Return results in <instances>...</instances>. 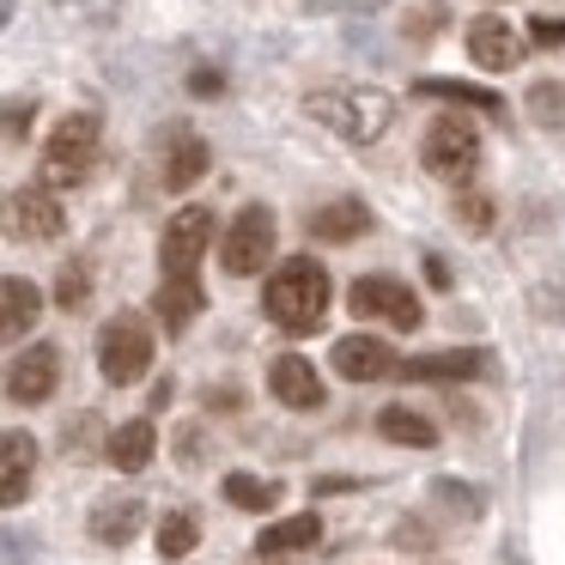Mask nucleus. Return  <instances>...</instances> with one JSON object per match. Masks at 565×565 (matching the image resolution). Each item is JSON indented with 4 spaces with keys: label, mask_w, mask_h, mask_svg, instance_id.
I'll return each instance as SVG.
<instances>
[{
    "label": "nucleus",
    "mask_w": 565,
    "mask_h": 565,
    "mask_svg": "<svg viewBox=\"0 0 565 565\" xmlns=\"http://www.w3.org/2000/svg\"><path fill=\"white\" fill-rule=\"evenodd\" d=\"M268 390L280 407H292V414H310V407H322V377L317 365H310L305 353H280L268 365Z\"/></svg>",
    "instance_id": "13"
},
{
    "label": "nucleus",
    "mask_w": 565,
    "mask_h": 565,
    "mask_svg": "<svg viewBox=\"0 0 565 565\" xmlns=\"http://www.w3.org/2000/svg\"><path fill=\"white\" fill-rule=\"evenodd\" d=\"M529 43H541V50H565V19H529Z\"/></svg>",
    "instance_id": "29"
},
{
    "label": "nucleus",
    "mask_w": 565,
    "mask_h": 565,
    "mask_svg": "<svg viewBox=\"0 0 565 565\" xmlns=\"http://www.w3.org/2000/svg\"><path fill=\"white\" fill-rule=\"evenodd\" d=\"M55 383H62V353H55L50 341H38L31 353H19V359H13V371H7V395H13L19 407L50 402Z\"/></svg>",
    "instance_id": "12"
},
{
    "label": "nucleus",
    "mask_w": 565,
    "mask_h": 565,
    "mask_svg": "<svg viewBox=\"0 0 565 565\" xmlns=\"http://www.w3.org/2000/svg\"><path fill=\"white\" fill-rule=\"evenodd\" d=\"M38 475V438L31 431H0V504H25Z\"/></svg>",
    "instance_id": "15"
},
{
    "label": "nucleus",
    "mask_w": 565,
    "mask_h": 565,
    "mask_svg": "<svg viewBox=\"0 0 565 565\" xmlns=\"http://www.w3.org/2000/svg\"><path fill=\"white\" fill-rule=\"evenodd\" d=\"M86 298H92V268H86V262H67L62 280H55V305H62V310H86Z\"/></svg>",
    "instance_id": "28"
},
{
    "label": "nucleus",
    "mask_w": 565,
    "mask_h": 565,
    "mask_svg": "<svg viewBox=\"0 0 565 565\" xmlns=\"http://www.w3.org/2000/svg\"><path fill=\"white\" fill-rule=\"evenodd\" d=\"M195 92H201V98H220V74H207V67H201V74H195Z\"/></svg>",
    "instance_id": "31"
},
{
    "label": "nucleus",
    "mask_w": 565,
    "mask_h": 565,
    "mask_svg": "<svg viewBox=\"0 0 565 565\" xmlns=\"http://www.w3.org/2000/svg\"><path fill=\"white\" fill-rule=\"evenodd\" d=\"M195 541H201V523L189 511H171L159 523V559H189V553H195Z\"/></svg>",
    "instance_id": "25"
},
{
    "label": "nucleus",
    "mask_w": 565,
    "mask_h": 565,
    "mask_svg": "<svg viewBox=\"0 0 565 565\" xmlns=\"http://www.w3.org/2000/svg\"><path fill=\"white\" fill-rule=\"evenodd\" d=\"M347 305L365 322H390V329H402V334L419 329V292L407 280H395V274H365V280H353Z\"/></svg>",
    "instance_id": "6"
},
{
    "label": "nucleus",
    "mask_w": 565,
    "mask_h": 565,
    "mask_svg": "<svg viewBox=\"0 0 565 565\" xmlns=\"http://www.w3.org/2000/svg\"><path fill=\"white\" fill-rule=\"evenodd\" d=\"M310 116H317L322 128H334L341 140H353V147H371V140H383L395 128V98L377 86H334V92H317V98L305 104Z\"/></svg>",
    "instance_id": "2"
},
{
    "label": "nucleus",
    "mask_w": 565,
    "mask_h": 565,
    "mask_svg": "<svg viewBox=\"0 0 565 565\" xmlns=\"http://www.w3.org/2000/svg\"><path fill=\"white\" fill-rule=\"evenodd\" d=\"M98 371L116 390H128V383H140L152 371V322L140 310H116L98 329Z\"/></svg>",
    "instance_id": "4"
},
{
    "label": "nucleus",
    "mask_w": 565,
    "mask_h": 565,
    "mask_svg": "<svg viewBox=\"0 0 565 565\" xmlns=\"http://www.w3.org/2000/svg\"><path fill=\"white\" fill-rule=\"evenodd\" d=\"M529 116H535L541 128H559L565 122V86H559V79H535V86H529Z\"/></svg>",
    "instance_id": "26"
},
{
    "label": "nucleus",
    "mask_w": 565,
    "mask_h": 565,
    "mask_svg": "<svg viewBox=\"0 0 565 565\" xmlns=\"http://www.w3.org/2000/svg\"><path fill=\"white\" fill-rule=\"evenodd\" d=\"M140 523H147V504L140 499H104L98 511H92V535H98L104 547H128V541L140 535Z\"/></svg>",
    "instance_id": "21"
},
{
    "label": "nucleus",
    "mask_w": 565,
    "mask_h": 565,
    "mask_svg": "<svg viewBox=\"0 0 565 565\" xmlns=\"http://www.w3.org/2000/svg\"><path fill=\"white\" fill-rule=\"evenodd\" d=\"M207 244H213V213L207 207H183L159 237V268L164 274H195L201 256H207Z\"/></svg>",
    "instance_id": "9"
},
{
    "label": "nucleus",
    "mask_w": 565,
    "mask_h": 565,
    "mask_svg": "<svg viewBox=\"0 0 565 565\" xmlns=\"http://www.w3.org/2000/svg\"><path fill=\"white\" fill-rule=\"evenodd\" d=\"M480 371V353H419V359H402V377L407 383H468Z\"/></svg>",
    "instance_id": "20"
},
{
    "label": "nucleus",
    "mask_w": 565,
    "mask_h": 565,
    "mask_svg": "<svg viewBox=\"0 0 565 565\" xmlns=\"http://www.w3.org/2000/svg\"><path fill=\"white\" fill-rule=\"evenodd\" d=\"M456 213H462L468 225H492V207H487V201H468V195H462V201H456Z\"/></svg>",
    "instance_id": "30"
},
{
    "label": "nucleus",
    "mask_w": 565,
    "mask_h": 565,
    "mask_svg": "<svg viewBox=\"0 0 565 565\" xmlns=\"http://www.w3.org/2000/svg\"><path fill=\"white\" fill-rule=\"evenodd\" d=\"M365 232H371V207L353 195H341V201L310 213V237H322V244H359Z\"/></svg>",
    "instance_id": "16"
},
{
    "label": "nucleus",
    "mask_w": 565,
    "mask_h": 565,
    "mask_svg": "<svg viewBox=\"0 0 565 565\" xmlns=\"http://www.w3.org/2000/svg\"><path fill=\"white\" fill-rule=\"evenodd\" d=\"M43 317V292L25 280V274H0V347L25 341Z\"/></svg>",
    "instance_id": "14"
},
{
    "label": "nucleus",
    "mask_w": 565,
    "mask_h": 565,
    "mask_svg": "<svg viewBox=\"0 0 565 565\" xmlns=\"http://www.w3.org/2000/svg\"><path fill=\"white\" fill-rule=\"evenodd\" d=\"M523 50H529V43L516 38L511 19H499V13L468 19V62H475V67H487V74H511V67L523 62Z\"/></svg>",
    "instance_id": "10"
},
{
    "label": "nucleus",
    "mask_w": 565,
    "mask_h": 565,
    "mask_svg": "<svg viewBox=\"0 0 565 565\" xmlns=\"http://www.w3.org/2000/svg\"><path fill=\"white\" fill-rule=\"evenodd\" d=\"M377 431L390 444H407V450H431V444H438V426H431L426 414H414V407H402V402L377 414Z\"/></svg>",
    "instance_id": "23"
},
{
    "label": "nucleus",
    "mask_w": 565,
    "mask_h": 565,
    "mask_svg": "<svg viewBox=\"0 0 565 565\" xmlns=\"http://www.w3.org/2000/svg\"><path fill=\"white\" fill-rule=\"evenodd\" d=\"M207 164H213L207 140H201V135H177L171 159H164V189H195L201 177H207Z\"/></svg>",
    "instance_id": "22"
},
{
    "label": "nucleus",
    "mask_w": 565,
    "mask_h": 565,
    "mask_svg": "<svg viewBox=\"0 0 565 565\" xmlns=\"http://www.w3.org/2000/svg\"><path fill=\"white\" fill-rule=\"evenodd\" d=\"M201 305H207V298H201V280L195 274H164V286H159V298H152V310H159V322L164 329H189V322L201 317Z\"/></svg>",
    "instance_id": "18"
},
{
    "label": "nucleus",
    "mask_w": 565,
    "mask_h": 565,
    "mask_svg": "<svg viewBox=\"0 0 565 565\" xmlns=\"http://www.w3.org/2000/svg\"><path fill=\"white\" fill-rule=\"evenodd\" d=\"M98 147H104V128L92 110H74L50 128L43 140V164H38V183H50L55 195L62 189H79L92 171H98Z\"/></svg>",
    "instance_id": "3"
},
{
    "label": "nucleus",
    "mask_w": 565,
    "mask_h": 565,
    "mask_svg": "<svg viewBox=\"0 0 565 565\" xmlns=\"http://www.w3.org/2000/svg\"><path fill=\"white\" fill-rule=\"evenodd\" d=\"M419 164L431 177H468L480 164V128L468 116H438L419 140Z\"/></svg>",
    "instance_id": "7"
},
{
    "label": "nucleus",
    "mask_w": 565,
    "mask_h": 565,
    "mask_svg": "<svg viewBox=\"0 0 565 565\" xmlns=\"http://www.w3.org/2000/svg\"><path fill=\"white\" fill-rule=\"evenodd\" d=\"M225 499L237 511H274L280 504V480H262V475H225Z\"/></svg>",
    "instance_id": "24"
},
{
    "label": "nucleus",
    "mask_w": 565,
    "mask_h": 565,
    "mask_svg": "<svg viewBox=\"0 0 565 565\" xmlns=\"http://www.w3.org/2000/svg\"><path fill=\"white\" fill-rule=\"evenodd\" d=\"M152 450H159V431H152V419H128V426H116L110 444H104V456H110L122 475H140V468L152 462Z\"/></svg>",
    "instance_id": "19"
},
{
    "label": "nucleus",
    "mask_w": 565,
    "mask_h": 565,
    "mask_svg": "<svg viewBox=\"0 0 565 565\" xmlns=\"http://www.w3.org/2000/svg\"><path fill=\"white\" fill-rule=\"evenodd\" d=\"M220 262H225V274H237V280H249V274H262L274 262V213L262 207V201H249V207L225 225Z\"/></svg>",
    "instance_id": "5"
},
{
    "label": "nucleus",
    "mask_w": 565,
    "mask_h": 565,
    "mask_svg": "<svg viewBox=\"0 0 565 565\" xmlns=\"http://www.w3.org/2000/svg\"><path fill=\"white\" fill-rule=\"evenodd\" d=\"M414 92H426V98H462V104H475V110H487V116H499L504 104L492 98V92H480V86H456V79H419Z\"/></svg>",
    "instance_id": "27"
},
{
    "label": "nucleus",
    "mask_w": 565,
    "mask_h": 565,
    "mask_svg": "<svg viewBox=\"0 0 565 565\" xmlns=\"http://www.w3.org/2000/svg\"><path fill=\"white\" fill-rule=\"evenodd\" d=\"M7 232L19 237V244H55V237L67 232V207L62 195H55L50 183H25L7 195Z\"/></svg>",
    "instance_id": "8"
},
{
    "label": "nucleus",
    "mask_w": 565,
    "mask_h": 565,
    "mask_svg": "<svg viewBox=\"0 0 565 565\" xmlns=\"http://www.w3.org/2000/svg\"><path fill=\"white\" fill-rule=\"evenodd\" d=\"M329 305H334V280H329V268H322L317 256H286L280 268H274L268 292H262L268 322H274V329H286V334L322 329Z\"/></svg>",
    "instance_id": "1"
},
{
    "label": "nucleus",
    "mask_w": 565,
    "mask_h": 565,
    "mask_svg": "<svg viewBox=\"0 0 565 565\" xmlns=\"http://www.w3.org/2000/svg\"><path fill=\"white\" fill-rule=\"evenodd\" d=\"M329 359L347 383H377V377H395V371H402V359H395V347L383 341V334H341Z\"/></svg>",
    "instance_id": "11"
},
{
    "label": "nucleus",
    "mask_w": 565,
    "mask_h": 565,
    "mask_svg": "<svg viewBox=\"0 0 565 565\" xmlns=\"http://www.w3.org/2000/svg\"><path fill=\"white\" fill-rule=\"evenodd\" d=\"M322 541V516L317 511H298V516H280V523H268L256 535V553H268V559H286V553H305Z\"/></svg>",
    "instance_id": "17"
}]
</instances>
